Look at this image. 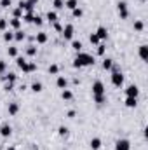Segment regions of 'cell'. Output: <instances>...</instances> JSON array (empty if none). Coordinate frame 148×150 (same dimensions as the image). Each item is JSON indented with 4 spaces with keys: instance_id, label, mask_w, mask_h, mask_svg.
<instances>
[{
    "instance_id": "8d00e7d4",
    "label": "cell",
    "mask_w": 148,
    "mask_h": 150,
    "mask_svg": "<svg viewBox=\"0 0 148 150\" xmlns=\"http://www.w3.org/2000/svg\"><path fill=\"white\" fill-rule=\"evenodd\" d=\"M12 38H14V33H11V32H5V33H4V40H5V42H9V40H12Z\"/></svg>"
},
{
    "instance_id": "8992f818",
    "label": "cell",
    "mask_w": 148,
    "mask_h": 150,
    "mask_svg": "<svg viewBox=\"0 0 148 150\" xmlns=\"http://www.w3.org/2000/svg\"><path fill=\"white\" fill-rule=\"evenodd\" d=\"M119 14H120L122 19H125L129 16V9H127V4L125 2H119Z\"/></svg>"
},
{
    "instance_id": "cb8c5ba5",
    "label": "cell",
    "mask_w": 148,
    "mask_h": 150,
    "mask_svg": "<svg viewBox=\"0 0 148 150\" xmlns=\"http://www.w3.org/2000/svg\"><path fill=\"white\" fill-rule=\"evenodd\" d=\"M89 40H91V44H94V46H99V37L96 35V33H91V37H89Z\"/></svg>"
},
{
    "instance_id": "1f68e13d",
    "label": "cell",
    "mask_w": 148,
    "mask_h": 150,
    "mask_svg": "<svg viewBox=\"0 0 148 150\" xmlns=\"http://www.w3.org/2000/svg\"><path fill=\"white\" fill-rule=\"evenodd\" d=\"M52 5H54L56 9H63V7H65V2H63V0H54Z\"/></svg>"
},
{
    "instance_id": "277c9868",
    "label": "cell",
    "mask_w": 148,
    "mask_h": 150,
    "mask_svg": "<svg viewBox=\"0 0 148 150\" xmlns=\"http://www.w3.org/2000/svg\"><path fill=\"white\" fill-rule=\"evenodd\" d=\"M115 150H131V143H129V140H119L117 143H115Z\"/></svg>"
},
{
    "instance_id": "7a4b0ae2",
    "label": "cell",
    "mask_w": 148,
    "mask_h": 150,
    "mask_svg": "<svg viewBox=\"0 0 148 150\" xmlns=\"http://www.w3.org/2000/svg\"><path fill=\"white\" fill-rule=\"evenodd\" d=\"M112 84L115 85V87H120V85L124 84V75H122V72H112Z\"/></svg>"
},
{
    "instance_id": "4dcf8cb0",
    "label": "cell",
    "mask_w": 148,
    "mask_h": 150,
    "mask_svg": "<svg viewBox=\"0 0 148 150\" xmlns=\"http://www.w3.org/2000/svg\"><path fill=\"white\" fill-rule=\"evenodd\" d=\"M94 101L101 105V103H104V101H106V96H104V94H99V96H94Z\"/></svg>"
},
{
    "instance_id": "6da1fadb",
    "label": "cell",
    "mask_w": 148,
    "mask_h": 150,
    "mask_svg": "<svg viewBox=\"0 0 148 150\" xmlns=\"http://www.w3.org/2000/svg\"><path fill=\"white\" fill-rule=\"evenodd\" d=\"M94 65V58L87 52H78L75 61H73V67L75 68H82V67H92Z\"/></svg>"
},
{
    "instance_id": "74e56055",
    "label": "cell",
    "mask_w": 148,
    "mask_h": 150,
    "mask_svg": "<svg viewBox=\"0 0 148 150\" xmlns=\"http://www.w3.org/2000/svg\"><path fill=\"white\" fill-rule=\"evenodd\" d=\"M7 25H9V21H7V19H4V17L0 19V30H5V28H7Z\"/></svg>"
},
{
    "instance_id": "d6a6232c",
    "label": "cell",
    "mask_w": 148,
    "mask_h": 150,
    "mask_svg": "<svg viewBox=\"0 0 148 150\" xmlns=\"http://www.w3.org/2000/svg\"><path fill=\"white\" fill-rule=\"evenodd\" d=\"M5 70H7V63H5L4 59H0V75L5 73Z\"/></svg>"
},
{
    "instance_id": "e0dca14e",
    "label": "cell",
    "mask_w": 148,
    "mask_h": 150,
    "mask_svg": "<svg viewBox=\"0 0 148 150\" xmlns=\"http://www.w3.org/2000/svg\"><path fill=\"white\" fill-rule=\"evenodd\" d=\"M91 148L92 150H99L101 148V140L99 138H92L91 140Z\"/></svg>"
},
{
    "instance_id": "f1b7e54d",
    "label": "cell",
    "mask_w": 148,
    "mask_h": 150,
    "mask_svg": "<svg viewBox=\"0 0 148 150\" xmlns=\"http://www.w3.org/2000/svg\"><path fill=\"white\" fill-rule=\"evenodd\" d=\"M12 14H14V17H17V19H21V17H23V9H19V7H16Z\"/></svg>"
},
{
    "instance_id": "5b68a950",
    "label": "cell",
    "mask_w": 148,
    "mask_h": 150,
    "mask_svg": "<svg viewBox=\"0 0 148 150\" xmlns=\"http://www.w3.org/2000/svg\"><path fill=\"white\" fill-rule=\"evenodd\" d=\"M138 94H139L138 85H134V84L127 85V89H125V96H133V98H138Z\"/></svg>"
},
{
    "instance_id": "52a82bcc",
    "label": "cell",
    "mask_w": 148,
    "mask_h": 150,
    "mask_svg": "<svg viewBox=\"0 0 148 150\" xmlns=\"http://www.w3.org/2000/svg\"><path fill=\"white\" fill-rule=\"evenodd\" d=\"M16 63H17V67L23 70L25 73H28V61L25 58H21V56H16Z\"/></svg>"
},
{
    "instance_id": "d590c367",
    "label": "cell",
    "mask_w": 148,
    "mask_h": 150,
    "mask_svg": "<svg viewBox=\"0 0 148 150\" xmlns=\"http://www.w3.org/2000/svg\"><path fill=\"white\" fill-rule=\"evenodd\" d=\"M58 72H59V67H58V65H51V67H49V73H52V75H56Z\"/></svg>"
},
{
    "instance_id": "bcb514c9",
    "label": "cell",
    "mask_w": 148,
    "mask_h": 150,
    "mask_svg": "<svg viewBox=\"0 0 148 150\" xmlns=\"http://www.w3.org/2000/svg\"><path fill=\"white\" fill-rule=\"evenodd\" d=\"M26 2H28V5H30V7H35L38 0H26Z\"/></svg>"
},
{
    "instance_id": "ac0fdd59",
    "label": "cell",
    "mask_w": 148,
    "mask_h": 150,
    "mask_svg": "<svg viewBox=\"0 0 148 150\" xmlns=\"http://www.w3.org/2000/svg\"><path fill=\"white\" fill-rule=\"evenodd\" d=\"M65 7L70 9V11H73L75 7H78V2H77V0H66V2H65Z\"/></svg>"
},
{
    "instance_id": "836d02e7",
    "label": "cell",
    "mask_w": 148,
    "mask_h": 150,
    "mask_svg": "<svg viewBox=\"0 0 148 150\" xmlns=\"http://www.w3.org/2000/svg\"><path fill=\"white\" fill-rule=\"evenodd\" d=\"M26 52H28V56H35V54H37V47H35V46H28Z\"/></svg>"
},
{
    "instance_id": "4316f807",
    "label": "cell",
    "mask_w": 148,
    "mask_h": 150,
    "mask_svg": "<svg viewBox=\"0 0 148 150\" xmlns=\"http://www.w3.org/2000/svg\"><path fill=\"white\" fill-rule=\"evenodd\" d=\"M31 89H33L35 93H40V91H42V82H33V84H31Z\"/></svg>"
},
{
    "instance_id": "b9f144b4",
    "label": "cell",
    "mask_w": 148,
    "mask_h": 150,
    "mask_svg": "<svg viewBox=\"0 0 148 150\" xmlns=\"http://www.w3.org/2000/svg\"><path fill=\"white\" fill-rule=\"evenodd\" d=\"M104 49H106V47H104L103 44H99V46H98V54H99V56H103V54H104Z\"/></svg>"
},
{
    "instance_id": "8fae6325",
    "label": "cell",
    "mask_w": 148,
    "mask_h": 150,
    "mask_svg": "<svg viewBox=\"0 0 148 150\" xmlns=\"http://www.w3.org/2000/svg\"><path fill=\"white\" fill-rule=\"evenodd\" d=\"M35 40H37V44H46V42H47V33L46 32H38Z\"/></svg>"
},
{
    "instance_id": "ffe728a7",
    "label": "cell",
    "mask_w": 148,
    "mask_h": 150,
    "mask_svg": "<svg viewBox=\"0 0 148 150\" xmlns=\"http://www.w3.org/2000/svg\"><path fill=\"white\" fill-rule=\"evenodd\" d=\"M61 98L68 101V100H72V98H73V93H72L70 89H63V93H61Z\"/></svg>"
},
{
    "instance_id": "30bf717a",
    "label": "cell",
    "mask_w": 148,
    "mask_h": 150,
    "mask_svg": "<svg viewBox=\"0 0 148 150\" xmlns=\"http://www.w3.org/2000/svg\"><path fill=\"white\" fill-rule=\"evenodd\" d=\"M139 58H141L143 61L148 59V46H146V44H141V46H139Z\"/></svg>"
},
{
    "instance_id": "ee69618b",
    "label": "cell",
    "mask_w": 148,
    "mask_h": 150,
    "mask_svg": "<svg viewBox=\"0 0 148 150\" xmlns=\"http://www.w3.org/2000/svg\"><path fill=\"white\" fill-rule=\"evenodd\" d=\"M0 5H2V7H9V5H11V0H2Z\"/></svg>"
},
{
    "instance_id": "f546056e",
    "label": "cell",
    "mask_w": 148,
    "mask_h": 150,
    "mask_svg": "<svg viewBox=\"0 0 148 150\" xmlns=\"http://www.w3.org/2000/svg\"><path fill=\"white\" fill-rule=\"evenodd\" d=\"M143 28H145L143 21H134V30H136V32H141Z\"/></svg>"
},
{
    "instance_id": "4fadbf2b",
    "label": "cell",
    "mask_w": 148,
    "mask_h": 150,
    "mask_svg": "<svg viewBox=\"0 0 148 150\" xmlns=\"http://www.w3.org/2000/svg\"><path fill=\"white\" fill-rule=\"evenodd\" d=\"M96 35L99 37V40H104V38L108 37V30L104 28V26H99V28H98V32H96Z\"/></svg>"
},
{
    "instance_id": "7402d4cb",
    "label": "cell",
    "mask_w": 148,
    "mask_h": 150,
    "mask_svg": "<svg viewBox=\"0 0 148 150\" xmlns=\"http://www.w3.org/2000/svg\"><path fill=\"white\" fill-rule=\"evenodd\" d=\"M47 19L51 21V23H56V21H58V14H56L54 11H49V12H47Z\"/></svg>"
},
{
    "instance_id": "f6af8a7d",
    "label": "cell",
    "mask_w": 148,
    "mask_h": 150,
    "mask_svg": "<svg viewBox=\"0 0 148 150\" xmlns=\"http://www.w3.org/2000/svg\"><path fill=\"white\" fill-rule=\"evenodd\" d=\"M54 28H56V32H63V26L58 23V21H56V23H54Z\"/></svg>"
},
{
    "instance_id": "e575fe53",
    "label": "cell",
    "mask_w": 148,
    "mask_h": 150,
    "mask_svg": "<svg viewBox=\"0 0 148 150\" xmlns=\"http://www.w3.org/2000/svg\"><path fill=\"white\" fill-rule=\"evenodd\" d=\"M72 14H73V17H80L84 12H82V9H78V7H75L73 11H72Z\"/></svg>"
},
{
    "instance_id": "603a6c76",
    "label": "cell",
    "mask_w": 148,
    "mask_h": 150,
    "mask_svg": "<svg viewBox=\"0 0 148 150\" xmlns=\"http://www.w3.org/2000/svg\"><path fill=\"white\" fill-rule=\"evenodd\" d=\"M25 37H26L25 32H21V30H16V32H14V38H16V40H25Z\"/></svg>"
},
{
    "instance_id": "7c38bea8",
    "label": "cell",
    "mask_w": 148,
    "mask_h": 150,
    "mask_svg": "<svg viewBox=\"0 0 148 150\" xmlns=\"http://www.w3.org/2000/svg\"><path fill=\"white\" fill-rule=\"evenodd\" d=\"M56 84H58V87L59 89H66V85H68V80L63 77V75H59L58 77V80H56Z\"/></svg>"
},
{
    "instance_id": "2e32d148",
    "label": "cell",
    "mask_w": 148,
    "mask_h": 150,
    "mask_svg": "<svg viewBox=\"0 0 148 150\" xmlns=\"http://www.w3.org/2000/svg\"><path fill=\"white\" fill-rule=\"evenodd\" d=\"M19 112V105L17 103H9V115H16Z\"/></svg>"
},
{
    "instance_id": "d4e9b609",
    "label": "cell",
    "mask_w": 148,
    "mask_h": 150,
    "mask_svg": "<svg viewBox=\"0 0 148 150\" xmlns=\"http://www.w3.org/2000/svg\"><path fill=\"white\" fill-rule=\"evenodd\" d=\"M31 23H33V25H37V26H40L42 23H44V19H42V16H38V14H37V16H33V21H31Z\"/></svg>"
},
{
    "instance_id": "f35d334b",
    "label": "cell",
    "mask_w": 148,
    "mask_h": 150,
    "mask_svg": "<svg viewBox=\"0 0 148 150\" xmlns=\"http://www.w3.org/2000/svg\"><path fill=\"white\" fill-rule=\"evenodd\" d=\"M9 56H17V47H9Z\"/></svg>"
},
{
    "instance_id": "7bdbcfd3",
    "label": "cell",
    "mask_w": 148,
    "mask_h": 150,
    "mask_svg": "<svg viewBox=\"0 0 148 150\" xmlns=\"http://www.w3.org/2000/svg\"><path fill=\"white\" fill-rule=\"evenodd\" d=\"M12 87H14V84H12V82H7L4 89H5V91H12Z\"/></svg>"
},
{
    "instance_id": "5bb4252c",
    "label": "cell",
    "mask_w": 148,
    "mask_h": 150,
    "mask_svg": "<svg viewBox=\"0 0 148 150\" xmlns=\"http://www.w3.org/2000/svg\"><path fill=\"white\" fill-rule=\"evenodd\" d=\"M138 105V98H133V96H127L125 98V106H129V108H134Z\"/></svg>"
},
{
    "instance_id": "9c48e42d",
    "label": "cell",
    "mask_w": 148,
    "mask_h": 150,
    "mask_svg": "<svg viewBox=\"0 0 148 150\" xmlns=\"http://www.w3.org/2000/svg\"><path fill=\"white\" fill-rule=\"evenodd\" d=\"M11 133H12V127L9 124H2V126H0V135H2L4 138L11 136Z\"/></svg>"
},
{
    "instance_id": "44dd1931",
    "label": "cell",
    "mask_w": 148,
    "mask_h": 150,
    "mask_svg": "<svg viewBox=\"0 0 148 150\" xmlns=\"http://www.w3.org/2000/svg\"><path fill=\"white\" fill-rule=\"evenodd\" d=\"M4 79H5L7 82H12V84H14V82H16V79H17V75L11 72V73H5V75H4Z\"/></svg>"
},
{
    "instance_id": "ba28073f",
    "label": "cell",
    "mask_w": 148,
    "mask_h": 150,
    "mask_svg": "<svg viewBox=\"0 0 148 150\" xmlns=\"http://www.w3.org/2000/svg\"><path fill=\"white\" fill-rule=\"evenodd\" d=\"M73 32H75V30H73V25H66L65 28H63L61 35L65 37V38H68V40H70V38H73Z\"/></svg>"
},
{
    "instance_id": "484cf974",
    "label": "cell",
    "mask_w": 148,
    "mask_h": 150,
    "mask_svg": "<svg viewBox=\"0 0 148 150\" xmlns=\"http://www.w3.org/2000/svg\"><path fill=\"white\" fill-rule=\"evenodd\" d=\"M72 47H73L77 52H80V49H82V42H78V40H73V42H72Z\"/></svg>"
},
{
    "instance_id": "ab89813d",
    "label": "cell",
    "mask_w": 148,
    "mask_h": 150,
    "mask_svg": "<svg viewBox=\"0 0 148 150\" xmlns=\"http://www.w3.org/2000/svg\"><path fill=\"white\" fill-rule=\"evenodd\" d=\"M59 135H61V136H66V135H68V129H66L65 126H61V127H59Z\"/></svg>"
},
{
    "instance_id": "d6986e66",
    "label": "cell",
    "mask_w": 148,
    "mask_h": 150,
    "mask_svg": "<svg viewBox=\"0 0 148 150\" xmlns=\"http://www.w3.org/2000/svg\"><path fill=\"white\" fill-rule=\"evenodd\" d=\"M9 25H11L14 30H19V26H21V19H17V17H12V19L9 21Z\"/></svg>"
},
{
    "instance_id": "7dc6e473",
    "label": "cell",
    "mask_w": 148,
    "mask_h": 150,
    "mask_svg": "<svg viewBox=\"0 0 148 150\" xmlns=\"http://www.w3.org/2000/svg\"><path fill=\"white\" fill-rule=\"evenodd\" d=\"M7 150H16V148H14V147H9V148H7Z\"/></svg>"
},
{
    "instance_id": "9a60e30c",
    "label": "cell",
    "mask_w": 148,
    "mask_h": 150,
    "mask_svg": "<svg viewBox=\"0 0 148 150\" xmlns=\"http://www.w3.org/2000/svg\"><path fill=\"white\" fill-rule=\"evenodd\" d=\"M103 68H104V70H112V68H113V59L104 58V59H103Z\"/></svg>"
},
{
    "instance_id": "60d3db41",
    "label": "cell",
    "mask_w": 148,
    "mask_h": 150,
    "mask_svg": "<svg viewBox=\"0 0 148 150\" xmlns=\"http://www.w3.org/2000/svg\"><path fill=\"white\" fill-rule=\"evenodd\" d=\"M35 70H37L35 63H28V73H31V72H35Z\"/></svg>"
},
{
    "instance_id": "83f0119b",
    "label": "cell",
    "mask_w": 148,
    "mask_h": 150,
    "mask_svg": "<svg viewBox=\"0 0 148 150\" xmlns=\"http://www.w3.org/2000/svg\"><path fill=\"white\" fill-rule=\"evenodd\" d=\"M21 19H25L26 23H31V21H33V12H26V14H23V17H21Z\"/></svg>"
},
{
    "instance_id": "3957f363",
    "label": "cell",
    "mask_w": 148,
    "mask_h": 150,
    "mask_svg": "<svg viewBox=\"0 0 148 150\" xmlns=\"http://www.w3.org/2000/svg\"><path fill=\"white\" fill-rule=\"evenodd\" d=\"M92 94L94 96H99V94H104V84L101 80H96L92 84Z\"/></svg>"
}]
</instances>
